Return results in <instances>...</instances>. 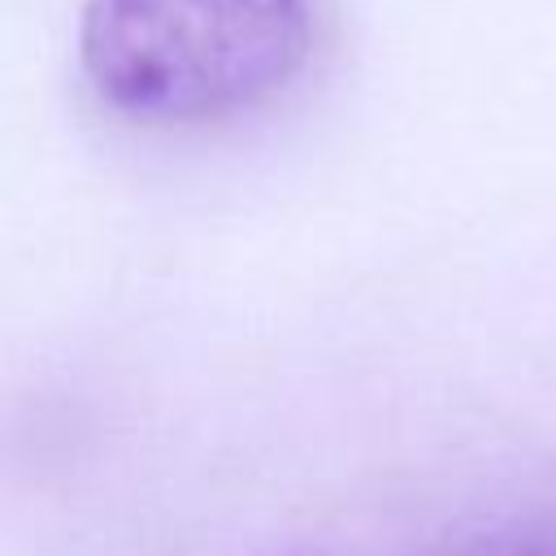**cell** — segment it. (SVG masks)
Returning a JSON list of instances; mask_svg holds the SVG:
<instances>
[{
	"mask_svg": "<svg viewBox=\"0 0 556 556\" xmlns=\"http://www.w3.org/2000/svg\"><path fill=\"white\" fill-rule=\"evenodd\" d=\"M313 0H87L78 70L135 126L239 117L308 65Z\"/></svg>",
	"mask_w": 556,
	"mask_h": 556,
	"instance_id": "6da1fadb",
	"label": "cell"
},
{
	"mask_svg": "<svg viewBox=\"0 0 556 556\" xmlns=\"http://www.w3.org/2000/svg\"><path fill=\"white\" fill-rule=\"evenodd\" d=\"M417 556H556V517L508 513V517L473 521L434 539Z\"/></svg>",
	"mask_w": 556,
	"mask_h": 556,
	"instance_id": "7a4b0ae2",
	"label": "cell"
},
{
	"mask_svg": "<svg viewBox=\"0 0 556 556\" xmlns=\"http://www.w3.org/2000/svg\"><path fill=\"white\" fill-rule=\"evenodd\" d=\"M295 556H321V552H295Z\"/></svg>",
	"mask_w": 556,
	"mask_h": 556,
	"instance_id": "3957f363",
	"label": "cell"
}]
</instances>
